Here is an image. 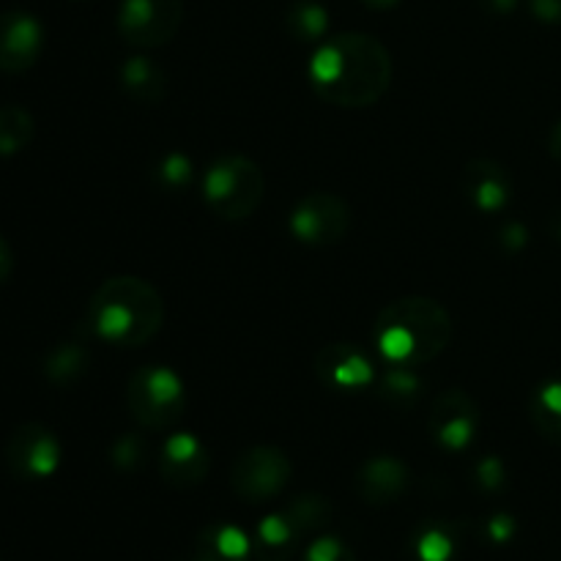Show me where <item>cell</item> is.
<instances>
[{"label": "cell", "mask_w": 561, "mask_h": 561, "mask_svg": "<svg viewBox=\"0 0 561 561\" xmlns=\"http://www.w3.org/2000/svg\"><path fill=\"white\" fill-rule=\"evenodd\" d=\"M392 55L370 33H337L316 49L310 60L312 88L337 107H370L392 82Z\"/></svg>", "instance_id": "6da1fadb"}, {"label": "cell", "mask_w": 561, "mask_h": 561, "mask_svg": "<svg viewBox=\"0 0 561 561\" xmlns=\"http://www.w3.org/2000/svg\"><path fill=\"white\" fill-rule=\"evenodd\" d=\"M85 323L104 343L140 348L162 329L164 299L157 285L135 274L110 277L88 301Z\"/></svg>", "instance_id": "7a4b0ae2"}, {"label": "cell", "mask_w": 561, "mask_h": 561, "mask_svg": "<svg viewBox=\"0 0 561 561\" xmlns=\"http://www.w3.org/2000/svg\"><path fill=\"white\" fill-rule=\"evenodd\" d=\"M447 307L427 296H405L383 307L376 318V343L389 365L422 367L442 356L453 340Z\"/></svg>", "instance_id": "3957f363"}, {"label": "cell", "mask_w": 561, "mask_h": 561, "mask_svg": "<svg viewBox=\"0 0 561 561\" xmlns=\"http://www.w3.org/2000/svg\"><path fill=\"white\" fill-rule=\"evenodd\" d=\"M266 195V179L263 170L241 153L219 157L203 179V197L217 217L228 222L252 217Z\"/></svg>", "instance_id": "277c9868"}, {"label": "cell", "mask_w": 561, "mask_h": 561, "mask_svg": "<svg viewBox=\"0 0 561 561\" xmlns=\"http://www.w3.org/2000/svg\"><path fill=\"white\" fill-rule=\"evenodd\" d=\"M126 403L140 427L168 431L186 411L184 381L164 365L137 367L126 383Z\"/></svg>", "instance_id": "5b68a950"}, {"label": "cell", "mask_w": 561, "mask_h": 561, "mask_svg": "<svg viewBox=\"0 0 561 561\" xmlns=\"http://www.w3.org/2000/svg\"><path fill=\"white\" fill-rule=\"evenodd\" d=\"M184 22V0H124L118 33L129 47H164Z\"/></svg>", "instance_id": "8992f818"}, {"label": "cell", "mask_w": 561, "mask_h": 561, "mask_svg": "<svg viewBox=\"0 0 561 561\" xmlns=\"http://www.w3.org/2000/svg\"><path fill=\"white\" fill-rule=\"evenodd\" d=\"M294 477L290 458L279 447H252L241 453V458L233 466V491L244 502L263 504L272 502L283 493Z\"/></svg>", "instance_id": "52a82bcc"}, {"label": "cell", "mask_w": 561, "mask_h": 561, "mask_svg": "<svg viewBox=\"0 0 561 561\" xmlns=\"http://www.w3.org/2000/svg\"><path fill=\"white\" fill-rule=\"evenodd\" d=\"M351 228V208L334 192H310L290 211V233L310 247H332Z\"/></svg>", "instance_id": "ba28073f"}, {"label": "cell", "mask_w": 561, "mask_h": 561, "mask_svg": "<svg viewBox=\"0 0 561 561\" xmlns=\"http://www.w3.org/2000/svg\"><path fill=\"white\" fill-rule=\"evenodd\" d=\"M5 460L16 477L44 480V477H53L58 471L60 444L49 427L38 425V422H25L11 433Z\"/></svg>", "instance_id": "9c48e42d"}, {"label": "cell", "mask_w": 561, "mask_h": 561, "mask_svg": "<svg viewBox=\"0 0 561 561\" xmlns=\"http://www.w3.org/2000/svg\"><path fill=\"white\" fill-rule=\"evenodd\" d=\"M427 425L444 449L460 453L474 442L477 427H480V409L463 389H447L433 403Z\"/></svg>", "instance_id": "30bf717a"}, {"label": "cell", "mask_w": 561, "mask_h": 561, "mask_svg": "<svg viewBox=\"0 0 561 561\" xmlns=\"http://www.w3.org/2000/svg\"><path fill=\"white\" fill-rule=\"evenodd\" d=\"M44 47V27L27 11L0 14V71L20 75L38 60Z\"/></svg>", "instance_id": "8fae6325"}, {"label": "cell", "mask_w": 561, "mask_h": 561, "mask_svg": "<svg viewBox=\"0 0 561 561\" xmlns=\"http://www.w3.org/2000/svg\"><path fill=\"white\" fill-rule=\"evenodd\" d=\"M316 376L329 389H365L376 381L373 362L351 343L323 345L316 356Z\"/></svg>", "instance_id": "7c38bea8"}, {"label": "cell", "mask_w": 561, "mask_h": 561, "mask_svg": "<svg viewBox=\"0 0 561 561\" xmlns=\"http://www.w3.org/2000/svg\"><path fill=\"white\" fill-rule=\"evenodd\" d=\"M208 466H211L208 449L192 433H173L164 442L162 455H159V471H162L164 480L179 488H192L203 482V477L208 474Z\"/></svg>", "instance_id": "4fadbf2b"}, {"label": "cell", "mask_w": 561, "mask_h": 561, "mask_svg": "<svg viewBox=\"0 0 561 561\" xmlns=\"http://www.w3.org/2000/svg\"><path fill=\"white\" fill-rule=\"evenodd\" d=\"M411 485V471L405 469L403 460L392 458V455H376L367 460L356 474V488L359 496L370 504H389L398 502Z\"/></svg>", "instance_id": "5bb4252c"}, {"label": "cell", "mask_w": 561, "mask_h": 561, "mask_svg": "<svg viewBox=\"0 0 561 561\" xmlns=\"http://www.w3.org/2000/svg\"><path fill=\"white\" fill-rule=\"evenodd\" d=\"M463 192L482 214H496L510 201V179L502 164L474 159L463 170Z\"/></svg>", "instance_id": "9a60e30c"}, {"label": "cell", "mask_w": 561, "mask_h": 561, "mask_svg": "<svg viewBox=\"0 0 561 561\" xmlns=\"http://www.w3.org/2000/svg\"><path fill=\"white\" fill-rule=\"evenodd\" d=\"M121 88L140 104H159L168 96V77L146 55H135L121 66Z\"/></svg>", "instance_id": "2e32d148"}, {"label": "cell", "mask_w": 561, "mask_h": 561, "mask_svg": "<svg viewBox=\"0 0 561 561\" xmlns=\"http://www.w3.org/2000/svg\"><path fill=\"white\" fill-rule=\"evenodd\" d=\"M33 140V118L25 107H0V157H14Z\"/></svg>", "instance_id": "e0dca14e"}, {"label": "cell", "mask_w": 561, "mask_h": 561, "mask_svg": "<svg viewBox=\"0 0 561 561\" xmlns=\"http://www.w3.org/2000/svg\"><path fill=\"white\" fill-rule=\"evenodd\" d=\"M285 25H288L290 36L301 38V42H318L329 27V11L316 0H296L285 14Z\"/></svg>", "instance_id": "ac0fdd59"}, {"label": "cell", "mask_w": 561, "mask_h": 561, "mask_svg": "<svg viewBox=\"0 0 561 561\" xmlns=\"http://www.w3.org/2000/svg\"><path fill=\"white\" fill-rule=\"evenodd\" d=\"M378 392H381V398L392 400V403H411L422 394V381L416 378L414 367L389 365L383 370L381 383H378Z\"/></svg>", "instance_id": "d6986e66"}, {"label": "cell", "mask_w": 561, "mask_h": 561, "mask_svg": "<svg viewBox=\"0 0 561 561\" xmlns=\"http://www.w3.org/2000/svg\"><path fill=\"white\" fill-rule=\"evenodd\" d=\"M88 370V351L75 343L55 348L47 359V376L55 383H71Z\"/></svg>", "instance_id": "ffe728a7"}, {"label": "cell", "mask_w": 561, "mask_h": 561, "mask_svg": "<svg viewBox=\"0 0 561 561\" xmlns=\"http://www.w3.org/2000/svg\"><path fill=\"white\" fill-rule=\"evenodd\" d=\"M329 502L327 499L316 496V493H307V496H299L294 499V502L288 504V510H285V518L290 520V526H294L296 535H301V531H312L318 529V526H323L329 520Z\"/></svg>", "instance_id": "44dd1931"}, {"label": "cell", "mask_w": 561, "mask_h": 561, "mask_svg": "<svg viewBox=\"0 0 561 561\" xmlns=\"http://www.w3.org/2000/svg\"><path fill=\"white\" fill-rule=\"evenodd\" d=\"M157 179L159 184L170 186V190H184L195 179V168L184 153H168L162 162L157 164Z\"/></svg>", "instance_id": "7402d4cb"}, {"label": "cell", "mask_w": 561, "mask_h": 561, "mask_svg": "<svg viewBox=\"0 0 561 561\" xmlns=\"http://www.w3.org/2000/svg\"><path fill=\"white\" fill-rule=\"evenodd\" d=\"M257 535H261L263 551H272V548L285 551V548L294 546V540L299 537L285 515H268V518H263L261 526H257Z\"/></svg>", "instance_id": "603a6c76"}, {"label": "cell", "mask_w": 561, "mask_h": 561, "mask_svg": "<svg viewBox=\"0 0 561 561\" xmlns=\"http://www.w3.org/2000/svg\"><path fill=\"white\" fill-rule=\"evenodd\" d=\"M208 542L217 548L219 557L233 559V561H244L247 553H250V540L244 537V531L233 529V526H222V529H211L206 531Z\"/></svg>", "instance_id": "cb8c5ba5"}, {"label": "cell", "mask_w": 561, "mask_h": 561, "mask_svg": "<svg viewBox=\"0 0 561 561\" xmlns=\"http://www.w3.org/2000/svg\"><path fill=\"white\" fill-rule=\"evenodd\" d=\"M142 455H146V442L140 436H124L113 449V463L118 469L131 471L142 463Z\"/></svg>", "instance_id": "d4e9b609"}, {"label": "cell", "mask_w": 561, "mask_h": 561, "mask_svg": "<svg viewBox=\"0 0 561 561\" xmlns=\"http://www.w3.org/2000/svg\"><path fill=\"white\" fill-rule=\"evenodd\" d=\"M416 551H420L422 561H447L453 557V540L442 531H427L420 546H416Z\"/></svg>", "instance_id": "484cf974"}, {"label": "cell", "mask_w": 561, "mask_h": 561, "mask_svg": "<svg viewBox=\"0 0 561 561\" xmlns=\"http://www.w3.org/2000/svg\"><path fill=\"white\" fill-rule=\"evenodd\" d=\"M531 420H535L537 431H540L542 436L561 444V414H553V411H548L546 405H540L535 400V405H531Z\"/></svg>", "instance_id": "4316f807"}, {"label": "cell", "mask_w": 561, "mask_h": 561, "mask_svg": "<svg viewBox=\"0 0 561 561\" xmlns=\"http://www.w3.org/2000/svg\"><path fill=\"white\" fill-rule=\"evenodd\" d=\"M345 551L348 548H343V542L334 540V537H321V540L307 548V561H340L345 557Z\"/></svg>", "instance_id": "83f0119b"}, {"label": "cell", "mask_w": 561, "mask_h": 561, "mask_svg": "<svg viewBox=\"0 0 561 561\" xmlns=\"http://www.w3.org/2000/svg\"><path fill=\"white\" fill-rule=\"evenodd\" d=\"M477 477H480V485L488 488V491H496L504 482V466L499 458H485L480 466H477Z\"/></svg>", "instance_id": "f1b7e54d"}, {"label": "cell", "mask_w": 561, "mask_h": 561, "mask_svg": "<svg viewBox=\"0 0 561 561\" xmlns=\"http://www.w3.org/2000/svg\"><path fill=\"white\" fill-rule=\"evenodd\" d=\"M529 9L546 25H561V0H529Z\"/></svg>", "instance_id": "f546056e"}, {"label": "cell", "mask_w": 561, "mask_h": 561, "mask_svg": "<svg viewBox=\"0 0 561 561\" xmlns=\"http://www.w3.org/2000/svg\"><path fill=\"white\" fill-rule=\"evenodd\" d=\"M537 403L546 405L553 414H561V383H548V387L537 394Z\"/></svg>", "instance_id": "4dcf8cb0"}, {"label": "cell", "mask_w": 561, "mask_h": 561, "mask_svg": "<svg viewBox=\"0 0 561 561\" xmlns=\"http://www.w3.org/2000/svg\"><path fill=\"white\" fill-rule=\"evenodd\" d=\"M502 244L510 247V250H520V247L526 244V228H524V225H518V222L507 225V228H504V233H502Z\"/></svg>", "instance_id": "1f68e13d"}, {"label": "cell", "mask_w": 561, "mask_h": 561, "mask_svg": "<svg viewBox=\"0 0 561 561\" xmlns=\"http://www.w3.org/2000/svg\"><path fill=\"white\" fill-rule=\"evenodd\" d=\"M513 531H515V524H513V518H507V515H496V518L491 520V537L496 542L510 540V537H513Z\"/></svg>", "instance_id": "d6a6232c"}, {"label": "cell", "mask_w": 561, "mask_h": 561, "mask_svg": "<svg viewBox=\"0 0 561 561\" xmlns=\"http://www.w3.org/2000/svg\"><path fill=\"white\" fill-rule=\"evenodd\" d=\"M548 151H551V157L561 164V121L551 129V137H548Z\"/></svg>", "instance_id": "836d02e7"}, {"label": "cell", "mask_w": 561, "mask_h": 561, "mask_svg": "<svg viewBox=\"0 0 561 561\" xmlns=\"http://www.w3.org/2000/svg\"><path fill=\"white\" fill-rule=\"evenodd\" d=\"M482 3H485V9L496 11V14H510L518 5V0H482Z\"/></svg>", "instance_id": "e575fe53"}, {"label": "cell", "mask_w": 561, "mask_h": 561, "mask_svg": "<svg viewBox=\"0 0 561 561\" xmlns=\"http://www.w3.org/2000/svg\"><path fill=\"white\" fill-rule=\"evenodd\" d=\"M362 3L367 5V9H376V11H387V9H394V5L400 3V0H362Z\"/></svg>", "instance_id": "d590c367"}, {"label": "cell", "mask_w": 561, "mask_h": 561, "mask_svg": "<svg viewBox=\"0 0 561 561\" xmlns=\"http://www.w3.org/2000/svg\"><path fill=\"white\" fill-rule=\"evenodd\" d=\"M340 561H354V557H351V551H345V557L340 559Z\"/></svg>", "instance_id": "8d00e7d4"}, {"label": "cell", "mask_w": 561, "mask_h": 561, "mask_svg": "<svg viewBox=\"0 0 561 561\" xmlns=\"http://www.w3.org/2000/svg\"><path fill=\"white\" fill-rule=\"evenodd\" d=\"M559 222H561V219H559ZM557 236L561 239V225H557Z\"/></svg>", "instance_id": "74e56055"}, {"label": "cell", "mask_w": 561, "mask_h": 561, "mask_svg": "<svg viewBox=\"0 0 561 561\" xmlns=\"http://www.w3.org/2000/svg\"><path fill=\"white\" fill-rule=\"evenodd\" d=\"M0 263H3V250H0Z\"/></svg>", "instance_id": "f35d334b"}]
</instances>
